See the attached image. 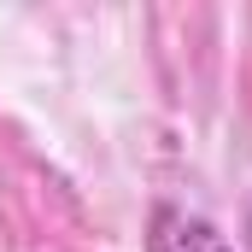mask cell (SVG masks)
I'll list each match as a JSON object with an SVG mask.
<instances>
[{
    "instance_id": "obj_1",
    "label": "cell",
    "mask_w": 252,
    "mask_h": 252,
    "mask_svg": "<svg viewBox=\"0 0 252 252\" xmlns=\"http://www.w3.org/2000/svg\"><path fill=\"white\" fill-rule=\"evenodd\" d=\"M147 252H235L217 223H205L199 211H182V205H158L153 223H147Z\"/></svg>"
}]
</instances>
